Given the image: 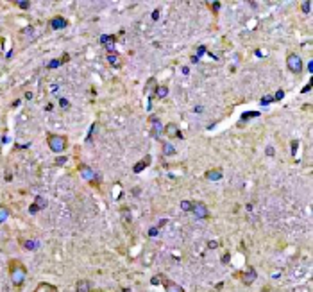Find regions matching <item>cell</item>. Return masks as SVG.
I'll use <instances>...</instances> for the list:
<instances>
[{
  "instance_id": "cell-4",
  "label": "cell",
  "mask_w": 313,
  "mask_h": 292,
  "mask_svg": "<svg viewBox=\"0 0 313 292\" xmlns=\"http://www.w3.org/2000/svg\"><path fill=\"white\" fill-rule=\"evenodd\" d=\"M192 212H193V215H195L197 219H200V220H204V219L209 217V210H208V206H206L204 203H192Z\"/></svg>"
},
{
  "instance_id": "cell-26",
  "label": "cell",
  "mask_w": 313,
  "mask_h": 292,
  "mask_svg": "<svg viewBox=\"0 0 313 292\" xmlns=\"http://www.w3.org/2000/svg\"><path fill=\"white\" fill-rule=\"evenodd\" d=\"M59 106H61L63 109H68V108H70V100H68V99H59Z\"/></svg>"
},
{
  "instance_id": "cell-30",
  "label": "cell",
  "mask_w": 313,
  "mask_h": 292,
  "mask_svg": "<svg viewBox=\"0 0 313 292\" xmlns=\"http://www.w3.org/2000/svg\"><path fill=\"white\" fill-rule=\"evenodd\" d=\"M208 247H209V249H216V247H218V242H216V240H209V242H208Z\"/></svg>"
},
{
  "instance_id": "cell-7",
  "label": "cell",
  "mask_w": 313,
  "mask_h": 292,
  "mask_svg": "<svg viewBox=\"0 0 313 292\" xmlns=\"http://www.w3.org/2000/svg\"><path fill=\"white\" fill-rule=\"evenodd\" d=\"M256 278H258V273H256L254 267H249V269H247V273L242 274V281H243L245 285H251Z\"/></svg>"
},
{
  "instance_id": "cell-5",
  "label": "cell",
  "mask_w": 313,
  "mask_h": 292,
  "mask_svg": "<svg viewBox=\"0 0 313 292\" xmlns=\"http://www.w3.org/2000/svg\"><path fill=\"white\" fill-rule=\"evenodd\" d=\"M79 172H81V176H82L86 181H98V179H100L97 172H95L91 167H88V165H79Z\"/></svg>"
},
{
  "instance_id": "cell-39",
  "label": "cell",
  "mask_w": 313,
  "mask_h": 292,
  "mask_svg": "<svg viewBox=\"0 0 313 292\" xmlns=\"http://www.w3.org/2000/svg\"><path fill=\"white\" fill-rule=\"evenodd\" d=\"M229 258H231L229 254H224V256H222V262H224V263H227V262H229Z\"/></svg>"
},
{
  "instance_id": "cell-37",
  "label": "cell",
  "mask_w": 313,
  "mask_h": 292,
  "mask_svg": "<svg viewBox=\"0 0 313 292\" xmlns=\"http://www.w3.org/2000/svg\"><path fill=\"white\" fill-rule=\"evenodd\" d=\"M310 90H311V82H310V84H306V86L302 88V93H308Z\"/></svg>"
},
{
  "instance_id": "cell-36",
  "label": "cell",
  "mask_w": 313,
  "mask_h": 292,
  "mask_svg": "<svg viewBox=\"0 0 313 292\" xmlns=\"http://www.w3.org/2000/svg\"><path fill=\"white\" fill-rule=\"evenodd\" d=\"M38 212H39L38 208H36L34 204H31V208H29V213H38Z\"/></svg>"
},
{
  "instance_id": "cell-17",
  "label": "cell",
  "mask_w": 313,
  "mask_h": 292,
  "mask_svg": "<svg viewBox=\"0 0 313 292\" xmlns=\"http://www.w3.org/2000/svg\"><path fill=\"white\" fill-rule=\"evenodd\" d=\"M166 93H168V88L166 86H157L156 88V97L163 99V97H166Z\"/></svg>"
},
{
  "instance_id": "cell-11",
  "label": "cell",
  "mask_w": 313,
  "mask_h": 292,
  "mask_svg": "<svg viewBox=\"0 0 313 292\" xmlns=\"http://www.w3.org/2000/svg\"><path fill=\"white\" fill-rule=\"evenodd\" d=\"M165 289H166V292H184V289L179 283L170 281V280H165Z\"/></svg>"
},
{
  "instance_id": "cell-32",
  "label": "cell",
  "mask_w": 313,
  "mask_h": 292,
  "mask_svg": "<svg viewBox=\"0 0 313 292\" xmlns=\"http://www.w3.org/2000/svg\"><path fill=\"white\" fill-rule=\"evenodd\" d=\"M56 163H58V165H64V163H66V156H59L58 159H56Z\"/></svg>"
},
{
  "instance_id": "cell-25",
  "label": "cell",
  "mask_w": 313,
  "mask_h": 292,
  "mask_svg": "<svg viewBox=\"0 0 313 292\" xmlns=\"http://www.w3.org/2000/svg\"><path fill=\"white\" fill-rule=\"evenodd\" d=\"M310 11H311V2L310 0L302 2V13H310Z\"/></svg>"
},
{
  "instance_id": "cell-16",
  "label": "cell",
  "mask_w": 313,
  "mask_h": 292,
  "mask_svg": "<svg viewBox=\"0 0 313 292\" xmlns=\"http://www.w3.org/2000/svg\"><path fill=\"white\" fill-rule=\"evenodd\" d=\"M34 206H36L38 210H43V208L47 206V201H45V199H43L41 195H38V197L34 199Z\"/></svg>"
},
{
  "instance_id": "cell-29",
  "label": "cell",
  "mask_w": 313,
  "mask_h": 292,
  "mask_svg": "<svg viewBox=\"0 0 313 292\" xmlns=\"http://www.w3.org/2000/svg\"><path fill=\"white\" fill-rule=\"evenodd\" d=\"M283 97H285V92L283 90H277V93L274 95V100H281Z\"/></svg>"
},
{
  "instance_id": "cell-14",
  "label": "cell",
  "mask_w": 313,
  "mask_h": 292,
  "mask_svg": "<svg viewBox=\"0 0 313 292\" xmlns=\"http://www.w3.org/2000/svg\"><path fill=\"white\" fill-rule=\"evenodd\" d=\"M34 292H56V287L54 285H48V283H41V285L36 287Z\"/></svg>"
},
{
  "instance_id": "cell-38",
  "label": "cell",
  "mask_w": 313,
  "mask_h": 292,
  "mask_svg": "<svg viewBox=\"0 0 313 292\" xmlns=\"http://www.w3.org/2000/svg\"><path fill=\"white\" fill-rule=\"evenodd\" d=\"M211 7H213L215 11H218V9H220V2H215V4H211Z\"/></svg>"
},
{
  "instance_id": "cell-21",
  "label": "cell",
  "mask_w": 313,
  "mask_h": 292,
  "mask_svg": "<svg viewBox=\"0 0 313 292\" xmlns=\"http://www.w3.org/2000/svg\"><path fill=\"white\" fill-rule=\"evenodd\" d=\"M15 5H18L20 9H29L31 7V2H27V0H16Z\"/></svg>"
},
{
  "instance_id": "cell-31",
  "label": "cell",
  "mask_w": 313,
  "mask_h": 292,
  "mask_svg": "<svg viewBox=\"0 0 313 292\" xmlns=\"http://www.w3.org/2000/svg\"><path fill=\"white\" fill-rule=\"evenodd\" d=\"M206 54V47H199L197 49V58H200V56H204Z\"/></svg>"
},
{
  "instance_id": "cell-22",
  "label": "cell",
  "mask_w": 313,
  "mask_h": 292,
  "mask_svg": "<svg viewBox=\"0 0 313 292\" xmlns=\"http://www.w3.org/2000/svg\"><path fill=\"white\" fill-rule=\"evenodd\" d=\"M181 208L184 210V212H192V201H181Z\"/></svg>"
},
{
  "instance_id": "cell-34",
  "label": "cell",
  "mask_w": 313,
  "mask_h": 292,
  "mask_svg": "<svg viewBox=\"0 0 313 292\" xmlns=\"http://www.w3.org/2000/svg\"><path fill=\"white\" fill-rule=\"evenodd\" d=\"M265 153H267V156H274V154H275V151H274V147H272V145H269Z\"/></svg>"
},
{
  "instance_id": "cell-40",
  "label": "cell",
  "mask_w": 313,
  "mask_h": 292,
  "mask_svg": "<svg viewBox=\"0 0 313 292\" xmlns=\"http://www.w3.org/2000/svg\"><path fill=\"white\" fill-rule=\"evenodd\" d=\"M152 18H154V20L159 18V11H152Z\"/></svg>"
},
{
  "instance_id": "cell-41",
  "label": "cell",
  "mask_w": 313,
  "mask_h": 292,
  "mask_svg": "<svg viewBox=\"0 0 313 292\" xmlns=\"http://www.w3.org/2000/svg\"><path fill=\"white\" fill-rule=\"evenodd\" d=\"M308 70H310V72H313V61H310V65H308Z\"/></svg>"
},
{
  "instance_id": "cell-3",
  "label": "cell",
  "mask_w": 313,
  "mask_h": 292,
  "mask_svg": "<svg viewBox=\"0 0 313 292\" xmlns=\"http://www.w3.org/2000/svg\"><path fill=\"white\" fill-rule=\"evenodd\" d=\"M286 66H288V70L292 72V74H301L302 72V59H301V56H297V54H288L286 56Z\"/></svg>"
},
{
  "instance_id": "cell-1",
  "label": "cell",
  "mask_w": 313,
  "mask_h": 292,
  "mask_svg": "<svg viewBox=\"0 0 313 292\" xmlns=\"http://www.w3.org/2000/svg\"><path fill=\"white\" fill-rule=\"evenodd\" d=\"M9 273H11V281L15 287H21L25 278H27V269L20 260H11L9 262Z\"/></svg>"
},
{
  "instance_id": "cell-12",
  "label": "cell",
  "mask_w": 313,
  "mask_h": 292,
  "mask_svg": "<svg viewBox=\"0 0 313 292\" xmlns=\"http://www.w3.org/2000/svg\"><path fill=\"white\" fill-rule=\"evenodd\" d=\"M75 292H91V283L88 280H79L77 287H75Z\"/></svg>"
},
{
  "instance_id": "cell-23",
  "label": "cell",
  "mask_w": 313,
  "mask_h": 292,
  "mask_svg": "<svg viewBox=\"0 0 313 292\" xmlns=\"http://www.w3.org/2000/svg\"><path fill=\"white\" fill-rule=\"evenodd\" d=\"M61 65H63V63H61V59H52V61L47 65V68H50V70H52V68H58V66H61Z\"/></svg>"
},
{
  "instance_id": "cell-8",
  "label": "cell",
  "mask_w": 313,
  "mask_h": 292,
  "mask_svg": "<svg viewBox=\"0 0 313 292\" xmlns=\"http://www.w3.org/2000/svg\"><path fill=\"white\" fill-rule=\"evenodd\" d=\"M68 25V22L63 18V16H54V18L50 20V27L54 29V31H61V29H64Z\"/></svg>"
},
{
  "instance_id": "cell-24",
  "label": "cell",
  "mask_w": 313,
  "mask_h": 292,
  "mask_svg": "<svg viewBox=\"0 0 313 292\" xmlns=\"http://www.w3.org/2000/svg\"><path fill=\"white\" fill-rule=\"evenodd\" d=\"M163 149H165V154H166V156H170V154H174V153H176V149H174L170 143H165V145H163Z\"/></svg>"
},
{
  "instance_id": "cell-9",
  "label": "cell",
  "mask_w": 313,
  "mask_h": 292,
  "mask_svg": "<svg viewBox=\"0 0 313 292\" xmlns=\"http://www.w3.org/2000/svg\"><path fill=\"white\" fill-rule=\"evenodd\" d=\"M165 135H166L168 138H176V136L181 138V133H179L177 124H166V126H165Z\"/></svg>"
},
{
  "instance_id": "cell-10",
  "label": "cell",
  "mask_w": 313,
  "mask_h": 292,
  "mask_svg": "<svg viewBox=\"0 0 313 292\" xmlns=\"http://www.w3.org/2000/svg\"><path fill=\"white\" fill-rule=\"evenodd\" d=\"M222 170L220 169H211V170H208L206 174H204V177L206 179H209V181H218V179H222Z\"/></svg>"
},
{
  "instance_id": "cell-15",
  "label": "cell",
  "mask_w": 313,
  "mask_h": 292,
  "mask_svg": "<svg viewBox=\"0 0 313 292\" xmlns=\"http://www.w3.org/2000/svg\"><path fill=\"white\" fill-rule=\"evenodd\" d=\"M150 122H152V126H154V129H152V135H154V136H159V133H161V126H159V118L152 117V118H150Z\"/></svg>"
},
{
  "instance_id": "cell-33",
  "label": "cell",
  "mask_w": 313,
  "mask_h": 292,
  "mask_svg": "<svg viewBox=\"0 0 313 292\" xmlns=\"http://www.w3.org/2000/svg\"><path fill=\"white\" fill-rule=\"evenodd\" d=\"M161 278H163V276H154V278L150 280V283H152V285H159V281H161Z\"/></svg>"
},
{
  "instance_id": "cell-20",
  "label": "cell",
  "mask_w": 313,
  "mask_h": 292,
  "mask_svg": "<svg viewBox=\"0 0 313 292\" xmlns=\"http://www.w3.org/2000/svg\"><path fill=\"white\" fill-rule=\"evenodd\" d=\"M23 246H25V247H27V249H31V251H34V249H38V242H36V240H25V242H23Z\"/></svg>"
},
{
  "instance_id": "cell-13",
  "label": "cell",
  "mask_w": 313,
  "mask_h": 292,
  "mask_svg": "<svg viewBox=\"0 0 313 292\" xmlns=\"http://www.w3.org/2000/svg\"><path fill=\"white\" fill-rule=\"evenodd\" d=\"M149 161H150V156H147L145 159H141V161H138L136 165H134V169H133V170H134V174H140V172H141L143 169H147V165H149Z\"/></svg>"
},
{
  "instance_id": "cell-27",
  "label": "cell",
  "mask_w": 313,
  "mask_h": 292,
  "mask_svg": "<svg viewBox=\"0 0 313 292\" xmlns=\"http://www.w3.org/2000/svg\"><path fill=\"white\" fill-rule=\"evenodd\" d=\"M272 100H274V97H272V95H265V97L261 99V106H267V104H270Z\"/></svg>"
},
{
  "instance_id": "cell-18",
  "label": "cell",
  "mask_w": 313,
  "mask_h": 292,
  "mask_svg": "<svg viewBox=\"0 0 313 292\" xmlns=\"http://www.w3.org/2000/svg\"><path fill=\"white\" fill-rule=\"evenodd\" d=\"M256 117H259V111H247V113H243V115H242V120H243V122H247L249 118H256Z\"/></svg>"
},
{
  "instance_id": "cell-19",
  "label": "cell",
  "mask_w": 313,
  "mask_h": 292,
  "mask_svg": "<svg viewBox=\"0 0 313 292\" xmlns=\"http://www.w3.org/2000/svg\"><path fill=\"white\" fill-rule=\"evenodd\" d=\"M107 61H109V65H113V66H118V65H120V58H118L117 54H107Z\"/></svg>"
},
{
  "instance_id": "cell-6",
  "label": "cell",
  "mask_w": 313,
  "mask_h": 292,
  "mask_svg": "<svg viewBox=\"0 0 313 292\" xmlns=\"http://www.w3.org/2000/svg\"><path fill=\"white\" fill-rule=\"evenodd\" d=\"M100 43L107 49L109 54L115 52V36H111V34H102V36H100Z\"/></svg>"
},
{
  "instance_id": "cell-35",
  "label": "cell",
  "mask_w": 313,
  "mask_h": 292,
  "mask_svg": "<svg viewBox=\"0 0 313 292\" xmlns=\"http://www.w3.org/2000/svg\"><path fill=\"white\" fill-rule=\"evenodd\" d=\"M297 145H299V142H297V140H294V142H292V153H297Z\"/></svg>"
},
{
  "instance_id": "cell-2",
  "label": "cell",
  "mask_w": 313,
  "mask_h": 292,
  "mask_svg": "<svg viewBox=\"0 0 313 292\" xmlns=\"http://www.w3.org/2000/svg\"><path fill=\"white\" fill-rule=\"evenodd\" d=\"M48 147H50L52 153L61 154L66 149V138L63 136V135H54V133L48 135Z\"/></svg>"
},
{
  "instance_id": "cell-28",
  "label": "cell",
  "mask_w": 313,
  "mask_h": 292,
  "mask_svg": "<svg viewBox=\"0 0 313 292\" xmlns=\"http://www.w3.org/2000/svg\"><path fill=\"white\" fill-rule=\"evenodd\" d=\"M157 235H159V228H157V226H154V228L149 230V237H157Z\"/></svg>"
}]
</instances>
